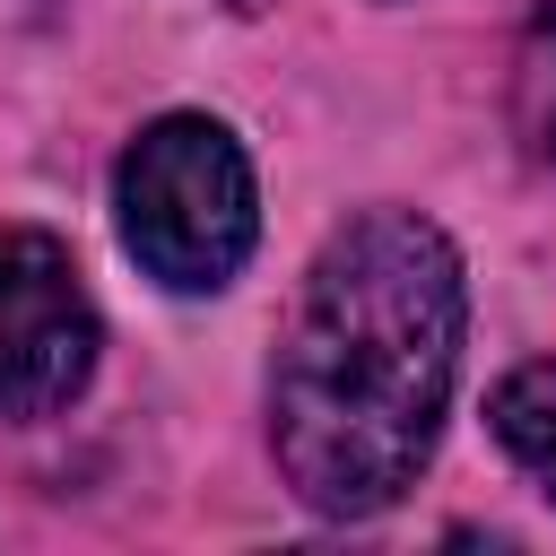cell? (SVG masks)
Listing matches in <instances>:
<instances>
[{"label":"cell","mask_w":556,"mask_h":556,"mask_svg":"<svg viewBox=\"0 0 556 556\" xmlns=\"http://www.w3.org/2000/svg\"><path fill=\"white\" fill-rule=\"evenodd\" d=\"M460 252L417 208H374L321 243L269 365V443L313 513L356 521L417 486L460 374Z\"/></svg>","instance_id":"1"},{"label":"cell","mask_w":556,"mask_h":556,"mask_svg":"<svg viewBox=\"0 0 556 556\" xmlns=\"http://www.w3.org/2000/svg\"><path fill=\"white\" fill-rule=\"evenodd\" d=\"M113 217L130 261L174 287V295H208L243 269L252 235H261V200H252V165L235 148L226 122L208 113H165L122 148L113 174Z\"/></svg>","instance_id":"2"},{"label":"cell","mask_w":556,"mask_h":556,"mask_svg":"<svg viewBox=\"0 0 556 556\" xmlns=\"http://www.w3.org/2000/svg\"><path fill=\"white\" fill-rule=\"evenodd\" d=\"M96 374V304L43 226H0V417H52Z\"/></svg>","instance_id":"3"},{"label":"cell","mask_w":556,"mask_h":556,"mask_svg":"<svg viewBox=\"0 0 556 556\" xmlns=\"http://www.w3.org/2000/svg\"><path fill=\"white\" fill-rule=\"evenodd\" d=\"M495 443L556 495V356H539V365H521V374H504L495 382Z\"/></svg>","instance_id":"4"},{"label":"cell","mask_w":556,"mask_h":556,"mask_svg":"<svg viewBox=\"0 0 556 556\" xmlns=\"http://www.w3.org/2000/svg\"><path fill=\"white\" fill-rule=\"evenodd\" d=\"M521 130H530V148L556 165V0L539 9L530 43H521Z\"/></svg>","instance_id":"5"},{"label":"cell","mask_w":556,"mask_h":556,"mask_svg":"<svg viewBox=\"0 0 556 556\" xmlns=\"http://www.w3.org/2000/svg\"><path fill=\"white\" fill-rule=\"evenodd\" d=\"M235 9H269V0H235Z\"/></svg>","instance_id":"6"}]
</instances>
